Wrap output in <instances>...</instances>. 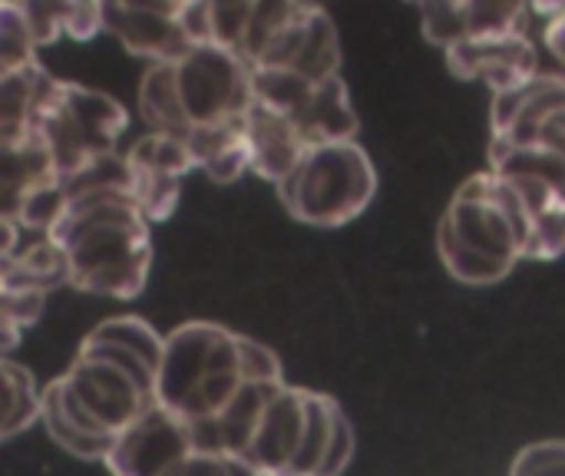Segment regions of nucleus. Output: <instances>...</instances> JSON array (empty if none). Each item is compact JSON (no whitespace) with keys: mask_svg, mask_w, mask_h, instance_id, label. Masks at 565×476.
<instances>
[{"mask_svg":"<svg viewBox=\"0 0 565 476\" xmlns=\"http://www.w3.org/2000/svg\"><path fill=\"white\" fill-rule=\"evenodd\" d=\"M60 186L66 205L46 239L63 248L70 285L89 295L136 298L149 278L152 239L149 219L129 192L126 156H106Z\"/></svg>","mask_w":565,"mask_h":476,"instance_id":"1","label":"nucleus"},{"mask_svg":"<svg viewBox=\"0 0 565 476\" xmlns=\"http://www.w3.org/2000/svg\"><path fill=\"white\" fill-rule=\"evenodd\" d=\"M255 381H285L271 348L222 325L192 321L166 338L156 404L195 427L215 421Z\"/></svg>","mask_w":565,"mask_h":476,"instance_id":"2","label":"nucleus"},{"mask_svg":"<svg viewBox=\"0 0 565 476\" xmlns=\"http://www.w3.org/2000/svg\"><path fill=\"white\" fill-rule=\"evenodd\" d=\"M536 222L520 192L493 169L470 176L437 225V252L463 285H497L533 255Z\"/></svg>","mask_w":565,"mask_h":476,"instance_id":"3","label":"nucleus"},{"mask_svg":"<svg viewBox=\"0 0 565 476\" xmlns=\"http://www.w3.org/2000/svg\"><path fill=\"white\" fill-rule=\"evenodd\" d=\"M252 99V66L218 43H192L172 60L149 63L139 83V109L149 129L179 139L242 119Z\"/></svg>","mask_w":565,"mask_h":476,"instance_id":"4","label":"nucleus"},{"mask_svg":"<svg viewBox=\"0 0 565 476\" xmlns=\"http://www.w3.org/2000/svg\"><path fill=\"white\" fill-rule=\"evenodd\" d=\"M354 457V427L328 394L281 384L265 404L238 461L262 476H341Z\"/></svg>","mask_w":565,"mask_h":476,"instance_id":"5","label":"nucleus"},{"mask_svg":"<svg viewBox=\"0 0 565 476\" xmlns=\"http://www.w3.org/2000/svg\"><path fill=\"white\" fill-rule=\"evenodd\" d=\"M275 189L291 219L315 229H338L367 212L377 195V169L354 139L321 142L308 146L295 172Z\"/></svg>","mask_w":565,"mask_h":476,"instance_id":"6","label":"nucleus"},{"mask_svg":"<svg viewBox=\"0 0 565 476\" xmlns=\"http://www.w3.org/2000/svg\"><path fill=\"white\" fill-rule=\"evenodd\" d=\"M126 123V106L109 93L70 80H50L30 126L50 149V159L63 182L96 166L99 159L116 156Z\"/></svg>","mask_w":565,"mask_h":476,"instance_id":"7","label":"nucleus"},{"mask_svg":"<svg viewBox=\"0 0 565 476\" xmlns=\"http://www.w3.org/2000/svg\"><path fill=\"white\" fill-rule=\"evenodd\" d=\"M43 398L73 427L106 441L122 434L132 421H139L156 404V398L142 391L126 371L86 355H76L73 368L63 378H56L43 391Z\"/></svg>","mask_w":565,"mask_h":476,"instance_id":"8","label":"nucleus"},{"mask_svg":"<svg viewBox=\"0 0 565 476\" xmlns=\"http://www.w3.org/2000/svg\"><path fill=\"white\" fill-rule=\"evenodd\" d=\"M66 205L60 172L33 126L0 129V215L17 229L50 232Z\"/></svg>","mask_w":565,"mask_h":476,"instance_id":"9","label":"nucleus"},{"mask_svg":"<svg viewBox=\"0 0 565 476\" xmlns=\"http://www.w3.org/2000/svg\"><path fill=\"white\" fill-rule=\"evenodd\" d=\"M192 0H99V23L129 53L159 63L192 46L185 13Z\"/></svg>","mask_w":565,"mask_h":476,"instance_id":"10","label":"nucleus"},{"mask_svg":"<svg viewBox=\"0 0 565 476\" xmlns=\"http://www.w3.org/2000/svg\"><path fill=\"white\" fill-rule=\"evenodd\" d=\"M195 451L192 424L152 404L139 421L113 437L106 470L113 476H169V470Z\"/></svg>","mask_w":565,"mask_h":476,"instance_id":"11","label":"nucleus"},{"mask_svg":"<svg viewBox=\"0 0 565 476\" xmlns=\"http://www.w3.org/2000/svg\"><path fill=\"white\" fill-rule=\"evenodd\" d=\"M252 70H291L311 83L341 73V36L331 13L321 3H308L291 30L268 50V56Z\"/></svg>","mask_w":565,"mask_h":476,"instance_id":"12","label":"nucleus"},{"mask_svg":"<svg viewBox=\"0 0 565 476\" xmlns=\"http://www.w3.org/2000/svg\"><path fill=\"white\" fill-rule=\"evenodd\" d=\"M447 66L460 80H483L493 93H507L540 76V53L530 33L503 40L467 36L447 50Z\"/></svg>","mask_w":565,"mask_h":476,"instance_id":"13","label":"nucleus"},{"mask_svg":"<svg viewBox=\"0 0 565 476\" xmlns=\"http://www.w3.org/2000/svg\"><path fill=\"white\" fill-rule=\"evenodd\" d=\"M565 109V76H536L516 89L493 93L490 146H526L540 129Z\"/></svg>","mask_w":565,"mask_h":476,"instance_id":"14","label":"nucleus"},{"mask_svg":"<svg viewBox=\"0 0 565 476\" xmlns=\"http://www.w3.org/2000/svg\"><path fill=\"white\" fill-rule=\"evenodd\" d=\"M245 139H248L252 172L271 186L285 182L301 162V156L308 152V139L301 136V129L288 116H281L278 109L258 99H252L245 113Z\"/></svg>","mask_w":565,"mask_h":476,"instance_id":"15","label":"nucleus"},{"mask_svg":"<svg viewBox=\"0 0 565 476\" xmlns=\"http://www.w3.org/2000/svg\"><path fill=\"white\" fill-rule=\"evenodd\" d=\"M291 123L301 129V136L308 139V146H321V142H351L358 136V113L348 93V83L338 76L321 80L311 86V93L305 96V103L295 109Z\"/></svg>","mask_w":565,"mask_h":476,"instance_id":"16","label":"nucleus"},{"mask_svg":"<svg viewBox=\"0 0 565 476\" xmlns=\"http://www.w3.org/2000/svg\"><path fill=\"white\" fill-rule=\"evenodd\" d=\"M189 152L195 159V169H202L212 182L228 186L252 172L248 159V139H245V116L235 123L209 126V129H192L185 136Z\"/></svg>","mask_w":565,"mask_h":476,"instance_id":"17","label":"nucleus"},{"mask_svg":"<svg viewBox=\"0 0 565 476\" xmlns=\"http://www.w3.org/2000/svg\"><path fill=\"white\" fill-rule=\"evenodd\" d=\"M26 17L36 46H50L63 36L70 40H93L99 23V0H13Z\"/></svg>","mask_w":565,"mask_h":476,"instance_id":"18","label":"nucleus"},{"mask_svg":"<svg viewBox=\"0 0 565 476\" xmlns=\"http://www.w3.org/2000/svg\"><path fill=\"white\" fill-rule=\"evenodd\" d=\"M258 0H192L185 27L192 43H218L232 53L242 50L248 20Z\"/></svg>","mask_w":565,"mask_h":476,"instance_id":"19","label":"nucleus"},{"mask_svg":"<svg viewBox=\"0 0 565 476\" xmlns=\"http://www.w3.org/2000/svg\"><path fill=\"white\" fill-rule=\"evenodd\" d=\"M70 285V272H66V255L53 239H40L30 248L17 252L7 262L3 272V285L10 292H40L50 295L53 288Z\"/></svg>","mask_w":565,"mask_h":476,"instance_id":"20","label":"nucleus"},{"mask_svg":"<svg viewBox=\"0 0 565 476\" xmlns=\"http://www.w3.org/2000/svg\"><path fill=\"white\" fill-rule=\"evenodd\" d=\"M490 169L500 176H523V179L543 182L546 189H553V195L565 209V152L559 149L543 146V142L490 146Z\"/></svg>","mask_w":565,"mask_h":476,"instance_id":"21","label":"nucleus"},{"mask_svg":"<svg viewBox=\"0 0 565 476\" xmlns=\"http://www.w3.org/2000/svg\"><path fill=\"white\" fill-rule=\"evenodd\" d=\"M308 3H315V0H258L255 13L248 20V30H245L238 56L248 66H258L268 56V50L291 30V23L301 17V10Z\"/></svg>","mask_w":565,"mask_h":476,"instance_id":"22","label":"nucleus"},{"mask_svg":"<svg viewBox=\"0 0 565 476\" xmlns=\"http://www.w3.org/2000/svg\"><path fill=\"white\" fill-rule=\"evenodd\" d=\"M40 421V388L33 374L0 358V441Z\"/></svg>","mask_w":565,"mask_h":476,"instance_id":"23","label":"nucleus"},{"mask_svg":"<svg viewBox=\"0 0 565 476\" xmlns=\"http://www.w3.org/2000/svg\"><path fill=\"white\" fill-rule=\"evenodd\" d=\"M126 166L139 169V172H152V176H166V179H185L195 169V159L189 152V142L169 133H146L139 136L129 152H126Z\"/></svg>","mask_w":565,"mask_h":476,"instance_id":"24","label":"nucleus"},{"mask_svg":"<svg viewBox=\"0 0 565 476\" xmlns=\"http://www.w3.org/2000/svg\"><path fill=\"white\" fill-rule=\"evenodd\" d=\"M50 73L36 63L0 76V129H20L33 123V113L50 86Z\"/></svg>","mask_w":565,"mask_h":476,"instance_id":"25","label":"nucleus"},{"mask_svg":"<svg viewBox=\"0 0 565 476\" xmlns=\"http://www.w3.org/2000/svg\"><path fill=\"white\" fill-rule=\"evenodd\" d=\"M86 341H96V345H116L129 355H136L139 361H146L156 374H159V364H162V351H166V338L142 318L136 315H116V318H106L103 325H96Z\"/></svg>","mask_w":565,"mask_h":476,"instance_id":"26","label":"nucleus"},{"mask_svg":"<svg viewBox=\"0 0 565 476\" xmlns=\"http://www.w3.org/2000/svg\"><path fill=\"white\" fill-rule=\"evenodd\" d=\"M467 36L503 40L523 36L530 23V0H463Z\"/></svg>","mask_w":565,"mask_h":476,"instance_id":"27","label":"nucleus"},{"mask_svg":"<svg viewBox=\"0 0 565 476\" xmlns=\"http://www.w3.org/2000/svg\"><path fill=\"white\" fill-rule=\"evenodd\" d=\"M40 424L46 427L50 441H53L60 451H66V454H73V457H83V461H106V454H109V447H113V441L93 437V434H83L79 427H73V424L43 398V391H40Z\"/></svg>","mask_w":565,"mask_h":476,"instance_id":"28","label":"nucleus"},{"mask_svg":"<svg viewBox=\"0 0 565 476\" xmlns=\"http://www.w3.org/2000/svg\"><path fill=\"white\" fill-rule=\"evenodd\" d=\"M46 305V295L40 292H10V288H0V358L3 351H10L23 328H30L40 311Z\"/></svg>","mask_w":565,"mask_h":476,"instance_id":"29","label":"nucleus"},{"mask_svg":"<svg viewBox=\"0 0 565 476\" xmlns=\"http://www.w3.org/2000/svg\"><path fill=\"white\" fill-rule=\"evenodd\" d=\"M420 23H424V36L434 46L450 50L454 43L467 40V13H463V0H420Z\"/></svg>","mask_w":565,"mask_h":476,"instance_id":"30","label":"nucleus"},{"mask_svg":"<svg viewBox=\"0 0 565 476\" xmlns=\"http://www.w3.org/2000/svg\"><path fill=\"white\" fill-rule=\"evenodd\" d=\"M169 476H262L238 457L218 454V451H192L185 461H179Z\"/></svg>","mask_w":565,"mask_h":476,"instance_id":"31","label":"nucleus"},{"mask_svg":"<svg viewBox=\"0 0 565 476\" xmlns=\"http://www.w3.org/2000/svg\"><path fill=\"white\" fill-rule=\"evenodd\" d=\"M510 476H565V441H543L520 451Z\"/></svg>","mask_w":565,"mask_h":476,"instance_id":"32","label":"nucleus"},{"mask_svg":"<svg viewBox=\"0 0 565 476\" xmlns=\"http://www.w3.org/2000/svg\"><path fill=\"white\" fill-rule=\"evenodd\" d=\"M543 43H546V50L556 56V63L563 66V76H565V17L563 20H553V23H546V27H543Z\"/></svg>","mask_w":565,"mask_h":476,"instance_id":"33","label":"nucleus"},{"mask_svg":"<svg viewBox=\"0 0 565 476\" xmlns=\"http://www.w3.org/2000/svg\"><path fill=\"white\" fill-rule=\"evenodd\" d=\"M533 142H543V146H553V149L565 152V109L563 113H556V116L540 129V136H536ZM526 146H530V142H526Z\"/></svg>","mask_w":565,"mask_h":476,"instance_id":"34","label":"nucleus"},{"mask_svg":"<svg viewBox=\"0 0 565 476\" xmlns=\"http://www.w3.org/2000/svg\"><path fill=\"white\" fill-rule=\"evenodd\" d=\"M530 13L540 17L543 23L563 20L565 17V0H530Z\"/></svg>","mask_w":565,"mask_h":476,"instance_id":"35","label":"nucleus"},{"mask_svg":"<svg viewBox=\"0 0 565 476\" xmlns=\"http://www.w3.org/2000/svg\"><path fill=\"white\" fill-rule=\"evenodd\" d=\"M17 235H20V229L10 219L0 215V258H13L17 255Z\"/></svg>","mask_w":565,"mask_h":476,"instance_id":"36","label":"nucleus"},{"mask_svg":"<svg viewBox=\"0 0 565 476\" xmlns=\"http://www.w3.org/2000/svg\"><path fill=\"white\" fill-rule=\"evenodd\" d=\"M414 3H420V0H414Z\"/></svg>","mask_w":565,"mask_h":476,"instance_id":"37","label":"nucleus"}]
</instances>
